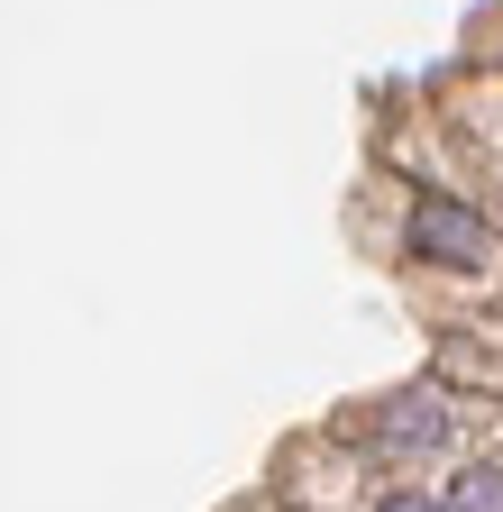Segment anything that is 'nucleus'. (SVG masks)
Listing matches in <instances>:
<instances>
[{"mask_svg":"<svg viewBox=\"0 0 503 512\" xmlns=\"http://www.w3.org/2000/svg\"><path fill=\"white\" fill-rule=\"evenodd\" d=\"M403 256L467 275V266H485V256H494V229H485V211H467V202H458V192H421L412 220H403Z\"/></svg>","mask_w":503,"mask_h":512,"instance_id":"obj_1","label":"nucleus"},{"mask_svg":"<svg viewBox=\"0 0 503 512\" xmlns=\"http://www.w3.org/2000/svg\"><path fill=\"white\" fill-rule=\"evenodd\" d=\"M439 512H503V467H458Z\"/></svg>","mask_w":503,"mask_h":512,"instance_id":"obj_3","label":"nucleus"},{"mask_svg":"<svg viewBox=\"0 0 503 512\" xmlns=\"http://www.w3.org/2000/svg\"><path fill=\"white\" fill-rule=\"evenodd\" d=\"M375 512H439V503H421V494H385Z\"/></svg>","mask_w":503,"mask_h":512,"instance_id":"obj_4","label":"nucleus"},{"mask_svg":"<svg viewBox=\"0 0 503 512\" xmlns=\"http://www.w3.org/2000/svg\"><path fill=\"white\" fill-rule=\"evenodd\" d=\"M375 439H385V448H439V439H449V403H439L430 384H412V394H385V412H375Z\"/></svg>","mask_w":503,"mask_h":512,"instance_id":"obj_2","label":"nucleus"}]
</instances>
